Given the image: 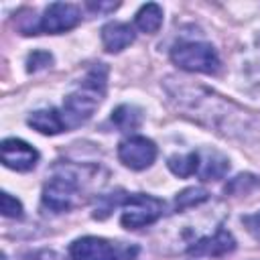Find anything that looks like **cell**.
<instances>
[{
  "instance_id": "cell-1",
  "label": "cell",
  "mask_w": 260,
  "mask_h": 260,
  "mask_svg": "<svg viewBox=\"0 0 260 260\" xmlns=\"http://www.w3.org/2000/svg\"><path fill=\"white\" fill-rule=\"evenodd\" d=\"M106 81H108V67L104 63H98L87 71L83 81L63 100L61 116L65 128H77L91 118V114L98 110V106L106 95Z\"/></svg>"
},
{
  "instance_id": "cell-2",
  "label": "cell",
  "mask_w": 260,
  "mask_h": 260,
  "mask_svg": "<svg viewBox=\"0 0 260 260\" xmlns=\"http://www.w3.org/2000/svg\"><path fill=\"white\" fill-rule=\"evenodd\" d=\"M83 171H87V169L69 165V162L55 165L51 179L43 187V195H41L43 205L55 213L69 211V209L81 205L85 185L89 181V179H83Z\"/></svg>"
},
{
  "instance_id": "cell-3",
  "label": "cell",
  "mask_w": 260,
  "mask_h": 260,
  "mask_svg": "<svg viewBox=\"0 0 260 260\" xmlns=\"http://www.w3.org/2000/svg\"><path fill=\"white\" fill-rule=\"evenodd\" d=\"M138 254L136 246L110 242L106 238L85 236L69 246L71 260H132Z\"/></svg>"
},
{
  "instance_id": "cell-4",
  "label": "cell",
  "mask_w": 260,
  "mask_h": 260,
  "mask_svg": "<svg viewBox=\"0 0 260 260\" xmlns=\"http://www.w3.org/2000/svg\"><path fill=\"white\" fill-rule=\"evenodd\" d=\"M171 61L185 71L197 73H215L219 69V55L207 43L183 41L171 49Z\"/></svg>"
},
{
  "instance_id": "cell-5",
  "label": "cell",
  "mask_w": 260,
  "mask_h": 260,
  "mask_svg": "<svg viewBox=\"0 0 260 260\" xmlns=\"http://www.w3.org/2000/svg\"><path fill=\"white\" fill-rule=\"evenodd\" d=\"M162 209H165L162 199H158L154 195H146V193L126 195V199L122 203L120 223L126 230H140L144 225L154 223L162 215Z\"/></svg>"
},
{
  "instance_id": "cell-6",
  "label": "cell",
  "mask_w": 260,
  "mask_h": 260,
  "mask_svg": "<svg viewBox=\"0 0 260 260\" xmlns=\"http://www.w3.org/2000/svg\"><path fill=\"white\" fill-rule=\"evenodd\" d=\"M81 22V10L75 4H65V2H53L45 8L43 16L39 22H35L24 35H59L65 30L75 28Z\"/></svg>"
},
{
  "instance_id": "cell-7",
  "label": "cell",
  "mask_w": 260,
  "mask_h": 260,
  "mask_svg": "<svg viewBox=\"0 0 260 260\" xmlns=\"http://www.w3.org/2000/svg\"><path fill=\"white\" fill-rule=\"evenodd\" d=\"M118 158L124 167L132 171L148 169L156 158V144L146 136H130L120 142Z\"/></svg>"
},
{
  "instance_id": "cell-8",
  "label": "cell",
  "mask_w": 260,
  "mask_h": 260,
  "mask_svg": "<svg viewBox=\"0 0 260 260\" xmlns=\"http://www.w3.org/2000/svg\"><path fill=\"white\" fill-rule=\"evenodd\" d=\"M2 162L4 167L18 171V173H26L30 169L37 167L39 162V152L37 148H32L28 142L20 140V138H6L2 140Z\"/></svg>"
},
{
  "instance_id": "cell-9",
  "label": "cell",
  "mask_w": 260,
  "mask_h": 260,
  "mask_svg": "<svg viewBox=\"0 0 260 260\" xmlns=\"http://www.w3.org/2000/svg\"><path fill=\"white\" fill-rule=\"evenodd\" d=\"M236 248V238L223 230V228H217V232L213 236H205V238H199L197 242H193L187 252L191 256H223L228 252H232Z\"/></svg>"
},
{
  "instance_id": "cell-10",
  "label": "cell",
  "mask_w": 260,
  "mask_h": 260,
  "mask_svg": "<svg viewBox=\"0 0 260 260\" xmlns=\"http://www.w3.org/2000/svg\"><path fill=\"white\" fill-rule=\"evenodd\" d=\"M134 28L128 22H108L102 28V45L108 53H120L134 43Z\"/></svg>"
},
{
  "instance_id": "cell-11",
  "label": "cell",
  "mask_w": 260,
  "mask_h": 260,
  "mask_svg": "<svg viewBox=\"0 0 260 260\" xmlns=\"http://www.w3.org/2000/svg\"><path fill=\"white\" fill-rule=\"evenodd\" d=\"M230 171V160L217 152V150H199V169L197 175L203 181H217L223 179L225 173Z\"/></svg>"
},
{
  "instance_id": "cell-12",
  "label": "cell",
  "mask_w": 260,
  "mask_h": 260,
  "mask_svg": "<svg viewBox=\"0 0 260 260\" xmlns=\"http://www.w3.org/2000/svg\"><path fill=\"white\" fill-rule=\"evenodd\" d=\"M28 126H32L37 132H41V134H49V136L67 130L61 112L55 110V108H45V110H37V112H32V114L28 116Z\"/></svg>"
},
{
  "instance_id": "cell-13",
  "label": "cell",
  "mask_w": 260,
  "mask_h": 260,
  "mask_svg": "<svg viewBox=\"0 0 260 260\" xmlns=\"http://www.w3.org/2000/svg\"><path fill=\"white\" fill-rule=\"evenodd\" d=\"M112 122L122 132H132L142 124V110L132 104H122L112 112Z\"/></svg>"
},
{
  "instance_id": "cell-14",
  "label": "cell",
  "mask_w": 260,
  "mask_h": 260,
  "mask_svg": "<svg viewBox=\"0 0 260 260\" xmlns=\"http://www.w3.org/2000/svg\"><path fill=\"white\" fill-rule=\"evenodd\" d=\"M134 24H136L142 32H148V35L156 32V30L160 28V24H162V8H160L158 4H154V2L144 4V6L136 12V16H134Z\"/></svg>"
},
{
  "instance_id": "cell-15",
  "label": "cell",
  "mask_w": 260,
  "mask_h": 260,
  "mask_svg": "<svg viewBox=\"0 0 260 260\" xmlns=\"http://www.w3.org/2000/svg\"><path fill=\"white\" fill-rule=\"evenodd\" d=\"M169 169L177 177H189L195 175L199 169V150L187 152V154H173L169 156Z\"/></svg>"
},
{
  "instance_id": "cell-16",
  "label": "cell",
  "mask_w": 260,
  "mask_h": 260,
  "mask_svg": "<svg viewBox=\"0 0 260 260\" xmlns=\"http://www.w3.org/2000/svg\"><path fill=\"white\" fill-rule=\"evenodd\" d=\"M207 197H209V193L203 187H187L181 193H177V197H175V211H183V209L195 207V205L207 201Z\"/></svg>"
},
{
  "instance_id": "cell-17",
  "label": "cell",
  "mask_w": 260,
  "mask_h": 260,
  "mask_svg": "<svg viewBox=\"0 0 260 260\" xmlns=\"http://www.w3.org/2000/svg\"><path fill=\"white\" fill-rule=\"evenodd\" d=\"M260 187V177L256 175H250V173H244V175H238L234 177L228 185H225V193H234V195H246L250 193L252 189Z\"/></svg>"
},
{
  "instance_id": "cell-18",
  "label": "cell",
  "mask_w": 260,
  "mask_h": 260,
  "mask_svg": "<svg viewBox=\"0 0 260 260\" xmlns=\"http://www.w3.org/2000/svg\"><path fill=\"white\" fill-rule=\"evenodd\" d=\"M126 197H120L118 193H112V195H100L98 197V205H95V211H93V217L95 219H106L114 207L122 205Z\"/></svg>"
},
{
  "instance_id": "cell-19",
  "label": "cell",
  "mask_w": 260,
  "mask_h": 260,
  "mask_svg": "<svg viewBox=\"0 0 260 260\" xmlns=\"http://www.w3.org/2000/svg\"><path fill=\"white\" fill-rule=\"evenodd\" d=\"M246 71H248V75L252 77V81L260 85V37H258V39L254 41V45H252L250 57H248V61H246Z\"/></svg>"
},
{
  "instance_id": "cell-20",
  "label": "cell",
  "mask_w": 260,
  "mask_h": 260,
  "mask_svg": "<svg viewBox=\"0 0 260 260\" xmlns=\"http://www.w3.org/2000/svg\"><path fill=\"white\" fill-rule=\"evenodd\" d=\"M0 209L4 217H22V205L16 197H12L10 193H2V201H0Z\"/></svg>"
},
{
  "instance_id": "cell-21",
  "label": "cell",
  "mask_w": 260,
  "mask_h": 260,
  "mask_svg": "<svg viewBox=\"0 0 260 260\" xmlns=\"http://www.w3.org/2000/svg\"><path fill=\"white\" fill-rule=\"evenodd\" d=\"M51 63H53V55L49 51H32L26 59V69L28 71H39V69H45Z\"/></svg>"
},
{
  "instance_id": "cell-22",
  "label": "cell",
  "mask_w": 260,
  "mask_h": 260,
  "mask_svg": "<svg viewBox=\"0 0 260 260\" xmlns=\"http://www.w3.org/2000/svg\"><path fill=\"white\" fill-rule=\"evenodd\" d=\"M2 260H6V256H4ZM14 260H67V258H65V256H61V254H59V252H55V250L43 248V250L24 252V254H20V256H18V258H14Z\"/></svg>"
},
{
  "instance_id": "cell-23",
  "label": "cell",
  "mask_w": 260,
  "mask_h": 260,
  "mask_svg": "<svg viewBox=\"0 0 260 260\" xmlns=\"http://www.w3.org/2000/svg\"><path fill=\"white\" fill-rule=\"evenodd\" d=\"M242 223H244V228L250 232V236L260 242V211L250 213V215H244V217H242Z\"/></svg>"
},
{
  "instance_id": "cell-24",
  "label": "cell",
  "mask_w": 260,
  "mask_h": 260,
  "mask_svg": "<svg viewBox=\"0 0 260 260\" xmlns=\"http://www.w3.org/2000/svg\"><path fill=\"white\" fill-rule=\"evenodd\" d=\"M89 8H93V10H114V8H118V4H89Z\"/></svg>"
}]
</instances>
